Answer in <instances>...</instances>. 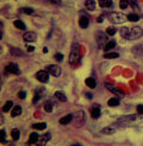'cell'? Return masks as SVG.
Listing matches in <instances>:
<instances>
[{"instance_id":"1","label":"cell","mask_w":143,"mask_h":146,"mask_svg":"<svg viewBox=\"0 0 143 146\" xmlns=\"http://www.w3.org/2000/svg\"><path fill=\"white\" fill-rule=\"evenodd\" d=\"M80 62V45L78 43H73L69 54V63L72 65H76Z\"/></svg>"},{"instance_id":"2","label":"cell","mask_w":143,"mask_h":146,"mask_svg":"<svg viewBox=\"0 0 143 146\" xmlns=\"http://www.w3.org/2000/svg\"><path fill=\"white\" fill-rule=\"evenodd\" d=\"M105 17L109 19L110 21H112V23L114 24H122L124 23V21L126 20V17L124 16L123 13L120 12H112V13H106Z\"/></svg>"},{"instance_id":"3","label":"cell","mask_w":143,"mask_h":146,"mask_svg":"<svg viewBox=\"0 0 143 146\" xmlns=\"http://www.w3.org/2000/svg\"><path fill=\"white\" fill-rule=\"evenodd\" d=\"M96 40H97V45L98 48H105L106 43H107V38H106V35L102 31H99L96 33Z\"/></svg>"},{"instance_id":"4","label":"cell","mask_w":143,"mask_h":146,"mask_svg":"<svg viewBox=\"0 0 143 146\" xmlns=\"http://www.w3.org/2000/svg\"><path fill=\"white\" fill-rule=\"evenodd\" d=\"M142 36H143V30H142V27H140V26H135V27L131 29L130 40H136V39L141 38Z\"/></svg>"},{"instance_id":"5","label":"cell","mask_w":143,"mask_h":146,"mask_svg":"<svg viewBox=\"0 0 143 146\" xmlns=\"http://www.w3.org/2000/svg\"><path fill=\"white\" fill-rule=\"evenodd\" d=\"M36 78L42 83H47L49 81V71L48 70H39L36 72Z\"/></svg>"},{"instance_id":"6","label":"cell","mask_w":143,"mask_h":146,"mask_svg":"<svg viewBox=\"0 0 143 146\" xmlns=\"http://www.w3.org/2000/svg\"><path fill=\"white\" fill-rule=\"evenodd\" d=\"M47 70L49 71L50 75H53V76H55V77H57V76L61 75V68L59 67V65H56V64H50V65H48Z\"/></svg>"},{"instance_id":"7","label":"cell","mask_w":143,"mask_h":146,"mask_svg":"<svg viewBox=\"0 0 143 146\" xmlns=\"http://www.w3.org/2000/svg\"><path fill=\"white\" fill-rule=\"evenodd\" d=\"M90 112H91V115H92L93 119H98L100 116V114H102V107H100V105H98V104H94L91 107Z\"/></svg>"},{"instance_id":"8","label":"cell","mask_w":143,"mask_h":146,"mask_svg":"<svg viewBox=\"0 0 143 146\" xmlns=\"http://www.w3.org/2000/svg\"><path fill=\"white\" fill-rule=\"evenodd\" d=\"M5 70H6V72H11V74H16V75H19L20 74V69L18 67V64H16V63L7 64L6 67H5Z\"/></svg>"},{"instance_id":"9","label":"cell","mask_w":143,"mask_h":146,"mask_svg":"<svg viewBox=\"0 0 143 146\" xmlns=\"http://www.w3.org/2000/svg\"><path fill=\"white\" fill-rule=\"evenodd\" d=\"M74 120L76 122V127H80L82 123L85 122V113L81 111V112H76L74 114Z\"/></svg>"},{"instance_id":"10","label":"cell","mask_w":143,"mask_h":146,"mask_svg":"<svg viewBox=\"0 0 143 146\" xmlns=\"http://www.w3.org/2000/svg\"><path fill=\"white\" fill-rule=\"evenodd\" d=\"M105 86H106V88L109 89L110 92H112L113 94H116L117 96H119V99H122V98H124V96H125V94H124L123 92H122V90L117 89L116 87H113V86H111V84H109V83H106Z\"/></svg>"},{"instance_id":"11","label":"cell","mask_w":143,"mask_h":146,"mask_svg":"<svg viewBox=\"0 0 143 146\" xmlns=\"http://www.w3.org/2000/svg\"><path fill=\"white\" fill-rule=\"evenodd\" d=\"M23 38H24L25 42L31 43V42H35L36 39H37V35H36L35 32H25Z\"/></svg>"},{"instance_id":"12","label":"cell","mask_w":143,"mask_h":146,"mask_svg":"<svg viewBox=\"0 0 143 146\" xmlns=\"http://www.w3.org/2000/svg\"><path fill=\"white\" fill-rule=\"evenodd\" d=\"M50 139H51V135H50V133L48 132V133H45V134H43V135L39 137V139H38L37 144L41 145V146H43V145H45Z\"/></svg>"},{"instance_id":"13","label":"cell","mask_w":143,"mask_h":146,"mask_svg":"<svg viewBox=\"0 0 143 146\" xmlns=\"http://www.w3.org/2000/svg\"><path fill=\"white\" fill-rule=\"evenodd\" d=\"M119 33H120V36H122V37H123L124 39H129V40H130L131 29H129V27H122L120 30H119Z\"/></svg>"},{"instance_id":"14","label":"cell","mask_w":143,"mask_h":146,"mask_svg":"<svg viewBox=\"0 0 143 146\" xmlns=\"http://www.w3.org/2000/svg\"><path fill=\"white\" fill-rule=\"evenodd\" d=\"M73 120H74V114H68L66 116H63V118H61L59 122L61 125H68V123H70Z\"/></svg>"},{"instance_id":"15","label":"cell","mask_w":143,"mask_h":146,"mask_svg":"<svg viewBox=\"0 0 143 146\" xmlns=\"http://www.w3.org/2000/svg\"><path fill=\"white\" fill-rule=\"evenodd\" d=\"M88 24H90L88 18L86 17V16H81L80 19H79V25H80V27L86 29V27H88Z\"/></svg>"},{"instance_id":"16","label":"cell","mask_w":143,"mask_h":146,"mask_svg":"<svg viewBox=\"0 0 143 146\" xmlns=\"http://www.w3.org/2000/svg\"><path fill=\"white\" fill-rule=\"evenodd\" d=\"M85 6H86V9H87L88 11H94L97 5H96L94 0H86V1H85Z\"/></svg>"},{"instance_id":"17","label":"cell","mask_w":143,"mask_h":146,"mask_svg":"<svg viewBox=\"0 0 143 146\" xmlns=\"http://www.w3.org/2000/svg\"><path fill=\"white\" fill-rule=\"evenodd\" d=\"M85 83L86 86L88 87V88H96V86H97V82H96V80L94 78H92V77H88V78H86L85 80Z\"/></svg>"},{"instance_id":"18","label":"cell","mask_w":143,"mask_h":146,"mask_svg":"<svg viewBox=\"0 0 143 146\" xmlns=\"http://www.w3.org/2000/svg\"><path fill=\"white\" fill-rule=\"evenodd\" d=\"M55 98H56L57 100L62 101V102H66V101H67V96H66V94H64L63 92H61V90H57V92L55 93Z\"/></svg>"},{"instance_id":"19","label":"cell","mask_w":143,"mask_h":146,"mask_svg":"<svg viewBox=\"0 0 143 146\" xmlns=\"http://www.w3.org/2000/svg\"><path fill=\"white\" fill-rule=\"evenodd\" d=\"M39 139V135L37 133H31L30 137H29V140H27V144H36Z\"/></svg>"},{"instance_id":"20","label":"cell","mask_w":143,"mask_h":146,"mask_svg":"<svg viewBox=\"0 0 143 146\" xmlns=\"http://www.w3.org/2000/svg\"><path fill=\"white\" fill-rule=\"evenodd\" d=\"M21 114V107L20 106H14L12 108V112H11V115L13 116V118H16V116L20 115Z\"/></svg>"},{"instance_id":"21","label":"cell","mask_w":143,"mask_h":146,"mask_svg":"<svg viewBox=\"0 0 143 146\" xmlns=\"http://www.w3.org/2000/svg\"><path fill=\"white\" fill-rule=\"evenodd\" d=\"M11 137H12V139H13L14 141L19 140V138H20V132H19V129H17V128L12 129V132H11Z\"/></svg>"},{"instance_id":"22","label":"cell","mask_w":143,"mask_h":146,"mask_svg":"<svg viewBox=\"0 0 143 146\" xmlns=\"http://www.w3.org/2000/svg\"><path fill=\"white\" fill-rule=\"evenodd\" d=\"M13 25L16 26L17 29H19V30H25V29H26L24 21H21V20H14L13 21Z\"/></svg>"},{"instance_id":"23","label":"cell","mask_w":143,"mask_h":146,"mask_svg":"<svg viewBox=\"0 0 143 146\" xmlns=\"http://www.w3.org/2000/svg\"><path fill=\"white\" fill-rule=\"evenodd\" d=\"M107 105L110 107H116L119 105V99L118 98H111L109 101H107Z\"/></svg>"},{"instance_id":"24","label":"cell","mask_w":143,"mask_h":146,"mask_svg":"<svg viewBox=\"0 0 143 146\" xmlns=\"http://www.w3.org/2000/svg\"><path fill=\"white\" fill-rule=\"evenodd\" d=\"M53 109H54V104L53 102H50V101H47L44 104V111L48 112V113H51Z\"/></svg>"},{"instance_id":"25","label":"cell","mask_w":143,"mask_h":146,"mask_svg":"<svg viewBox=\"0 0 143 146\" xmlns=\"http://www.w3.org/2000/svg\"><path fill=\"white\" fill-rule=\"evenodd\" d=\"M116 132V129H114L113 127H105V128H103L102 131H100V133L102 134H112V133H114Z\"/></svg>"},{"instance_id":"26","label":"cell","mask_w":143,"mask_h":146,"mask_svg":"<svg viewBox=\"0 0 143 146\" xmlns=\"http://www.w3.org/2000/svg\"><path fill=\"white\" fill-rule=\"evenodd\" d=\"M100 6L102 7H112L113 6V3L112 0H100Z\"/></svg>"},{"instance_id":"27","label":"cell","mask_w":143,"mask_h":146,"mask_svg":"<svg viewBox=\"0 0 143 146\" xmlns=\"http://www.w3.org/2000/svg\"><path fill=\"white\" fill-rule=\"evenodd\" d=\"M12 107H13V102H12V101H7L6 104L3 106V112H5V113L9 112Z\"/></svg>"},{"instance_id":"28","label":"cell","mask_w":143,"mask_h":146,"mask_svg":"<svg viewBox=\"0 0 143 146\" xmlns=\"http://www.w3.org/2000/svg\"><path fill=\"white\" fill-rule=\"evenodd\" d=\"M45 127H47V123H45V122H39V123H35V125H32V128L38 129V131L44 129Z\"/></svg>"},{"instance_id":"29","label":"cell","mask_w":143,"mask_h":146,"mask_svg":"<svg viewBox=\"0 0 143 146\" xmlns=\"http://www.w3.org/2000/svg\"><path fill=\"white\" fill-rule=\"evenodd\" d=\"M114 46H116V42H114V40H110V42H107L106 43V45H105V50L106 51H110L111 49H113Z\"/></svg>"},{"instance_id":"30","label":"cell","mask_w":143,"mask_h":146,"mask_svg":"<svg viewBox=\"0 0 143 146\" xmlns=\"http://www.w3.org/2000/svg\"><path fill=\"white\" fill-rule=\"evenodd\" d=\"M19 12L25 13V14H32L35 11L32 9H30V7H21V9H19Z\"/></svg>"},{"instance_id":"31","label":"cell","mask_w":143,"mask_h":146,"mask_svg":"<svg viewBox=\"0 0 143 146\" xmlns=\"http://www.w3.org/2000/svg\"><path fill=\"white\" fill-rule=\"evenodd\" d=\"M128 19L132 21V23H135V21H138L140 17H138V14H136V13H131V14H129L128 16Z\"/></svg>"},{"instance_id":"32","label":"cell","mask_w":143,"mask_h":146,"mask_svg":"<svg viewBox=\"0 0 143 146\" xmlns=\"http://www.w3.org/2000/svg\"><path fill=\"white\" fill-rule=\"evenodd\" d=\"M116 29H114L113 26H109L106 29V35H109V36H114L116 35Z\"/></svg>"},{"instance_id":"33","label":"cell","mask_w":143,"mask_h":146,"mask_svg":"<svg viewBox=\"0 0 143 146\" xmlns=\"http://www.w3.org/2000/svg\"><path fill=\"white\" fill-rule=\"evenodd\" d=\"M129 5H130L129 0H120V1H119V6H120V9H122V10H125Z\"/></svg>"},{"instance_id":"34","label":"cell","mask_w":143,"mask_h":146,"mask_svg":"<svg viewBox=\"0 0 143 146\" xmlns=\"http://www.w3.org/2000/svg\"><path fill=\"white\" fill-rule=\"evenodd\" d=\"M104 57L105 58H118L119 54H117V52H106L104 55Z\"/></svg>"},{"instance_id":"35","label":"cell","mask_w":143,"mask_h":146,"mask_svg":"<svg viewBox=\"0 0 143 146\" xmlns=\"http://www.w3.org/2000/svg\"><path fill=\"white\" fill-rule=\"evenodd\" d=\"M11 54L14 55V56H21L23 55V51H20L17 48H11Z\"/></svg>"},{"instance_id":"36","label":"cell","mask_w":143,"mask_h":146,"mask_svg":"<svg viewBox=\"0 0 143 146\" xmlns=\"http://www.w3.org/2000/svg\"><path fill=\"white\" fill-rule=\"evenodd\" d=\"M55 60L57 61V62H62V60H63V55L62 54H55Z\"/></svg>"},{"instance_id":"37","label":"cell","mask_w":143,"mask_h":146,"mask_svg":"<svg viewBox=\"0 0 143 146\" xmlns=\"http://www.w3.org/2000/svg\"><path fill=\"white\" fill-rule=\"evenodd\" d=\"M1 143L3 144L6 143V132H5V129H1Z\"/></svg>"},{"instance_id":"38","label":"cell","mask_w":143,"mask_h":146,"mask_svg":"<svg viewBox=\"0 0 143 146\" xmlns=\"http://www.w3.org/2000/svg\"><path fill=\"white\" fill-rule=\"evenodd\" d=\"M129 3H130V5L134 7L135 10H137L138 9V6H137V4H136V0H129Z\"/></svg>"},{"instance_id":"39","label":"cell","mask_w":143,"mask_h":146,"mask_svg":"<svg viewBox=\"0 0 143 146\" xmlns=\"http://www.w3.org/2000/svg\"><path fill=\"white\" fill-rule=\"evenodd\" d=\"M136 111H137L138 114H143V105H138L136 107Z\"/></svg>"},{"instance_id":"40","label":"cell","mask_w":143,"mask_h":146,"mask_svg":"<svg viewBox=\"0 0 143 146\" xmlns=\"http://www.w3.org/2000/svg\"><path fill=\"white\" fill-rule=\"evenodd\" d=\"M47 3H50V4H55V5H59L61 0H44Z\"/></svg>"},{"instance_id":"41","label":"cell","mask_w":143,"mask_h":146,"mask_svg":"<svg viewBox=\"0 0 143 146\" xmlns=\"http://www.w3.org/2000/svg\"><path fill=\"white\" fill-rule=\"evenodd\" d=\"M18 96H19V99H25V96H26V93L21 90V92H19V93H18Z\"/></svg>"},{"instance_id":"42","label":"cell","mask_w":143,"mask_h":146,"mask_svg":"<svg viewBox=\"0 0 143 146\" xmlns=\"http://www.w3.org/2000/svg\"><path fill=\"white\" fill-rule=\"evenodd\" d=\"M103 20H104V17H103V16H102V17H98V19H97L98 23H103Z\"/></svg>"},{"instance_id":"43","label":"cell","mask_w":143,"mask_h":146,"mask_svg":"<svg viewBox=\"0 0 143 146\" xmlns=\"http://www.w3.org/2000/svg\"><path fill=\"white\" fill-rule=\"evenodd\" d=\"M86 96H87V99H93V95L91 93H86Z\"/></svg>"},{"instance_id":"44","label":"cell","mask_w":143,"mask_h":146,"mask_svg":"<svg viewBox=\"0 0 143 146\" xmlns=\"http://www.w3.org/2000/svg\"><path fill=\"white\" fill-rule=\"evenodd\" d=\"M27 51L32 52V51H35V48H33V46H29V48H27Z\"/></svg>"}]
</instances>
